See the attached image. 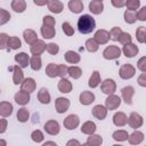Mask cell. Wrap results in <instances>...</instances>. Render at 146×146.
Returning <instances> with one entry per match:
<instances>
[{
    "label": "cell",
    "instance_id": "cell-57",
    "mask_svg": "<svg viewBox=\"0 0 146 146\" xmlns=\"http://www.w3.org/2000/svg\"><path fill=\"white\" fill-rule=\"evenodd\" d=\"M111 3L115 8H122L125 6V0H111Z\"/></svg>",
    "mask_w": 146,
    "mask_h": 146
},
{
    "label": "cell",
    "instance_id": "cell-43",
    "mask_svg": "<svg viewBox=\"0 0 146 146\" xmlns=\"http://www.w3.org/2000/svg\"><path fill=\"white\" fill-rule=\"evenodd\" d=\"M124 21H125V23H128V24H133V23L137 21L135 11L127 9V10L124 11Z\"/></svg>",
    "mask_w": 146,
    "mask_h": 146
},
{
    "label": "cell",
    "instance_id": "cell-31",
    "mask_svg": "<svg viewBox=\"0 0 146 146\" xmlns=\"http://www.w3.org/2000/svg\"><path fill=\"white\" fill-rule=\"evenodd\" d=\"M38 100L41 104H49L50 103V94L46 88H41L38 92Z\"/></svg>",
    "mask_w": 146,
    "mask_h": 146
},
{
    "label": "cell",
    "instance_id": "cell-25",
    "mask_svg": "<svg viewBox=\"0 0 146 146\" xmlns=\"http://www.w3.org/2000/svg\"><path fill=\"white\" fill-rule=\"evenodd\" d=\"M89 10L91 11V14L94 15H99L103 13L104 10V5L102 1H97V0H92L89 3Z\"/></svg>",
    "mask_w": 146,
    "mask_h": 146
},
{
    "label": "cell",
    "instance_id": "cell-63",
    "mask_svg": "<svg viewBox=\"0 0 146 146\" xmlns=\"http://www.w3.org/2000/svg\"><path fill=\"white\" fill-rule=\"evenodd\" d=\"M97 1H102V2H103V0H97Z\"/></svg>",
    "mask_w": 146,
    "mask_h": 146
},
{
    "label": "cell",
    "instance_id": "cell-39",
    "mask_svg": "<svg viewBox=\"0 0 146 146\" xmlns=\"http://www.w3.org/2000/svg\"><path fill=\"white\" fill-rule=\"evenodd\" d=\"M136 39L139 43H144L146 40V27L145 26H139L136 30Z\"/></svg>",
    "mask_w": 146,
    "mask_h": 146
},
{
    "label": "cell",
    "instance_id": "cell-12",
    "mask_svg": "<svg viewBox=\"0 0 146 146\" xmlns=\"http://www.w3.org/2000/svg\"><path fill=\"white\" fill-rule=\"evenodd\" d=\"M121 51L124 54L125 57H128V58H132V57H135V56L138 54L139 48H138V46H136V44H133L132 42H130V43L123 44V48H122Z\"/></svg>",
    "mask_w": 146,
    "mask_h": 146
},
{
    "label": "cell",
    "instance_id": "cell-52",
    "mask_svg": "<svg viewBox=\"0 0 146 146\" xmlns=\"http://www.w3.org/2000/svg\"><path fill=\"white\" fill-rule=\"evenodd\" d=\"M67 68H68V66H66L65 64L57 65V74H58V76L65 78L67 75Z\"/></svg>",
    "mask_w": 146,
    "mask_h": 146
},
{
    "label": "cell",
    "instance_id": "cell-11",
    "mask_svg": "<svg viewBox=\"0 0 146 146\" xmlns=\"http://www.w3.org/2000/svg\"><path fill=\"white\" fill-rule=\"evenodd\" d=\"M94 39L97 41L98 44H106L110 40V33H108V31H106L104 29H100V30L95 32Z\"/></svg>",
    "mask_w": 146,
    "mask_h": 146
},
{
    "label": "cell",
    "instance_id": "cell-1",
    "mask_svg": "<svg viewBox=\"0 0 146 146\" xmlns=\"http://www.w3.org/2000/svg\"><path fill=\"white\" fill-rule=\"evenodd\" d=\"M96 27V22L91 15H82L78 19V30L82 34H89L91 33Z\"/></svg>",
    "mask_w": 146,
    "mask_h": 146
},
{
    "label": "cell",
    "instance_id": "cell-38",
    "mask_svg": "<svg viewBox=\"0 0 146 146\" xmlns=\"http://www.w3.org/2000/svg\"><path fill=\"white\" fill-rule=\"evenodd\" d=\"M16 117H17V120H18L19 122H22V123L26 122V121L29 120V117H30V112H29V110L25 108V107L19 108L18 112H17V114H16Z\"/></svg>",
    "mask_w": 146,
    "mask_h": 146
},
{
    "label": "cell",
    "instance_id": "cell-53",
    "mask_svg": "<svg viewBox=\"0 0 146 146\" xmlns=\"http://www.w3.org/2000/svg\"><path fill=\"white\" fill-rule=\"evenodd\" d=\"M42 22H43V25H44V26H51V27H54L55 24H56L55 18L51 17V16H48V15L42 18Z\"/></svg>",
    "mask_w": 146,
    "mask_h": 146
},
{
    "label": "cell",
    "instance_id": "cell-58",
    "mask_svg": "<svg viewBox=\"0 0 146 146\" xmlns=\"http://www.w3.org/2000/svg\"><path fill=\"white\" fill-rule=\"evenodd\" d=\"M7 125H8L7 120L6 119H0V133H3L7 130Z\"/></svg>",
    "mask_w": 146,
    "mask_h": 146
},
{
    "label": "cell",
    "instance_id": "cell-28",
    "mask_svg": "<svg viewBox=\"0 0 146 146\" xmlns=\"http://www.w3.org/2000/svg\"><path fill=\"white\" fill-rule=\"evenodd\" d=\"M23 36H24V40L26 43L29 44H32L35 40H38V34L35 31H33L32 29H26L24 32H23Z\"/></svg>",
    "mask_w": 146,
    "mask_h": 146
},
{
    "label": "cell",
    "instance_id": "cell-21",
    "mask_svg": "<svg viewBox=\"0 0 146 146\" xmlns=\"http://www.w3.org/2000/svg\"><path fill=\"white\" fill-rule=\"evenodd\" d=\"M13 105L9 102H0V116L2 117H8L13 113Z\"/></svg>",
    "mask_w": 146,
    "mask_h": 146
},
{
    "label": "cell",
    "instance_id": "cell-45",
    "mask_svg": "<svg viewBox=\"0 0 146 146\" xmlns=\"http://www.w3.org/2000/svg\"><path fill=\"white\" fill-rule=\"evenodd\" d=\"M11 16L9 14V11H7L3 8H0V25H5L6 23H8L10 21Z\"/></svg>",
    "mask_w": 146,
    "mask_h": 146
},
{
    "label": "cell",
    "instance_id": "cell-33",
    "mask_svg": "<svg viewBox=\"0 0 146 146\" xmlns=\"http://www.w3.org/2000/svg\"><path fill=\"white\" fill-rule=\"evenodd\" d=\"M102 144H103V138L99 135H95V133L89 135L86 141V145H89V146H99Z\"/></svg>",
    "mask_w": 146,
    "mask_h": 146
},
{
    "label": "cell",
    "instance_id": "cell-3",
    "mask_svg": "<svg viewBox=\"0 0 146 146\" xmlns=\"http://www.w3.org/2000/svg\"><path fill=\"white\" fill-rule=\"evenodd\" d=\"M119 74H120V78H121V79L128 80V79H131L132 76H135V74H136V68H135L131 64H123V65H121V67H120Z\"/></svg>",
    "mask_w": 146,
    "mask_h": 146
},
{
    "label": "cell",
    "instance_id": "cell-59",
    "mask_svg": "<svg viewBox=\"0 0 146 146\" xmlns=\"http://www.w3.org/2000/svg\"><path fill=\"white\" fill-rule=\"evenodd\" d=\"M48 1L49 0H33V2L36 5V6H44V5H47L48 3Z\"/></svg>",
    "mask_w": 146,
    "mask_h": 146
},
{
    "label": "cell",
    "instance_id": "cell-2",
    "mask_svg": "<svg viewBox=\"0 0 146 146\" xmlns=\"http://www.w3.org/2000/svg\"><path fill=\"white\" fill-rule=\"evenodd\" d=\"M121 49L117 46H108L104 49L103 51V57L107 60H112V59H117L121 56Z\"/></svg>",
    "mask_w": 146,
    "mask_h": 146
},
{
    "label": "cell",
    "instance_id": "cell-34",
    "mask_svg": "<svg viewBox=\"0 0 146 146\" xmlns=\"http://www.w3.org/2000/svg\"><path fill=\"white\" fill-rule=\"evenodd\" d=\"M30 66L33 71H39L42 66V62H41V57L40 55H33L30 58Z\"/></svg>",
    "mask_w": 146,
    "mask_h": 146
},
{
    "label": "cell",
    "instance_id": "cell-16",
    "mask_svg": "<svg viewBox=\"0 0 146 146\" xmlns=\"http://www.w3.org/2000/svg\"><path fill=\"white\" fill-rule=\"evenodd\" d=\"M15 62L21 68H25L30 65V57L26 52H18L15 55Z\"/></svg>",
    "mask_w": 146,
    "mask_h": 146
},
{
    "label": "cell",
    "instance_id": "cell-50",
    "mask_svg": "<svg viewBox=\"0 0 146 146\" xmlns=\"http://www.w3.org/2000/svg\"><path fill=\"white\" fill-rule=\"evenodd\" d=\"M121 32H122L121 27H117V26L113 27V29L108 32V33H110V39L113 40V41H117V38H119V35H120Z\"/></svg>",
    "mask_w": 146,
    "mask_h": 146
},
{
    "label": "cell",
    "instance_id": "cell-18",
    "mask_svg": "<svg viewBox=\"0 0 146 146\" xmlns=\"http://www.w3.org/2000/svg\"><path fill=\"white\" fill-rule=\"evenodd\" d=\"M92 115L96 117V119H98V120H104L105 117H106V115H107V108L104 106V105H96V106H94V108H92Z\"/></svg>",
    "mask_w": 146,
    "mask_h": 146
},
{
    "label": "cell",
    "instance_id": "cell-19",
    "mask_svg": "<svg viewBox=\"0 0 146 146\" xmlns=\"http://www.w3.org/2000/svg\"><path fill=\"white\" fill-rule=\"evenodd\" d=\"M128 122V116L123 112H116L113 115V123L116 127H123Z\"/></svg>",
    "mask_w": 146,
    "mask_h": 146
},
{
    "label": "cell",
    "instance_id": "cell-56",
    "mask_svg": "<svg viewBox=\"0 0 146 146\" xmlns=\"http://www.w3.org/2000/svg\"><path fill=\"white\" fill-rule=\"evenodd\" d=\"M137 82L139 83L140 87H146V73H145V72H143V73L138 76Z\"/></svg>",
    "mask_w": 146,
    "mask_h": 146
},
{
    "label": "cell",
    "instance_id": "cell-36",
    "mask_svg": "<svg viewBox=\"0 0 146 146\" xmlns=\"http://www.w3.org/2000/svg\"><path fill=\"white\" fill-rule=\"evenodd\" d=\"M67 75H70L72 79H79L81 75H82V70L79 67V66H75V65H72L67 68Z\"/></svg>",
    "mask_w": 146,
    "mask_h": 146
},
{
    "label": "cell",
    "instance_id": "cell-61",
    "mask_svg": "<svg viewBox=\"0 0 146 146\" xmlns=\"http://www.w3.org/2000/svg\"><path fill=\"white\" fill-rule=\"evenodd\" d=\"M46 145H54V146H56V143L55 141H46L43 144V146H46Z\"/></svg>",
    "mask_w": 146,
    "mask_h": 146
},
{
    "label": "cell",
    "instance_id": "cell-48",
    "mask_svg": "<svg viewBox=\"0 0 146 146\" xmlns=\"http://www.w3.org/2000/svg\"><path fill=\"white\" fill-rule=\"evenodd\" d=\"M62 30H63V32H64L67 36H72V35L74 34V29H73V26H72L68 22H64V23L62 24Z\"/></svg>",
    "mask_w": 146,
    "mask_h": 146
},
{
    "label": "cell",
    "instance_id": "cell-60",
    "mask_svg": "<svg viewBox=\"0 0 146 146\" xmlns=\"http://www.w3.org/2000/svg\"><path fill=\"white\" fill-rule=\"evenodd\" d=\"M66 145L67 146H71V145H80V141H78V140H75V139H71V140H68L67 143H66Z\"/></svg>",
    "mask_w": 146,
    "mask_h": 146
},
{
    "label": "cell",
    "instance_id": "cell-23",
    "mask_svg": "<svg viewBox=\"0 0 146 146\" xmlns=\"http://www.w3.org/2000/svg\"><path fill=\"white\" fill-rule=\"evenodd\" d=\"M23 80H24V73H23L22 68L18 65H15L13 67V82H14V84H21Z\"/></svg>",
    "mask_w": 146,
    "mask_h": 146
},
{
    "label": "cell",
    "instance_id": "cell-54",
    "mask_svg": "<svg viewBox=\"0 0 146 146\" xmlns=\"http://www.w3.org/2000/svg\"><path fill=\"white\" fill-rule=\"evenodd\" d=\"M136 18L139 19V21H141V22H145V21H146V7H145V6L141 7V8L137 11Z\"/></svg>",
    "mask_w": 146,
    "mask_h": 146
},
{
    "label": "cell",
    "instance_id": "cell-5",
    "mask_svg": "<svg viewBox=\"0 0 146 146\" xmlns=\"http://www.w3.org/2000/svg\"><path fill=\"white\" fill-rule=\"evenodd\" d=\"M121 105V98L114 94L108 95V97L105 99V107L107 111H114Z\"/></svg>",
    "mask_w": 146,
    "mask_h": 146
},
{
    "label": "cell",
    "instance_id": "cell-20",
    "mask_svg": "<svg viewBox=\"0 0 146 146\" xmlns=\"http://www.w3.org/2000/svg\"><path fill=\"white\" fill-rule=\"evenodd\" d=\"M48 9L54 14H60L64 9V5L59 0H50L48 1Z\"/></svg>",
    "mask_w": 146,
    "mask_h": 146
},
{
    "label": "cell",
    "instance_id": "cell-49",
    "mask_svg": "<svg viewBox=\"0 0 146 146\" xmlns=\"http://www.w3.org/2000/svg\"><path fill=\"white\" fill-rule=\"evenodd\" d=\"M46 50L50 54V55H57L58 51H59V46L57 43H54V42H50L48 44H46Z\"/></svg>",
    "mask_w": 146,
    "mask_h": 146
},
{
    "label": "cell",
    "instance_id": "cell-15",
    "mask_svg": "<svg viewBox=\"0 0 146 146\" xmlns=\"http://www.w3.org/2000/svg\"><path fill=\"white\" fill-rule=\"evenodd\" d=\"M30 50H31L32 55H41L46 50V43L43 42V40H39L38 39L31 44Z\"/></svg>",
    "mask_w": 146,
    "mask_h": 146
},
{
    "label": "cell",
    "instance_id": "cell-6",
    "mask_svg": "<svg viewBox=\"0 0 146 146\" xmlns=\"http://www.w3.org/2000/svg\"><path fill=\"white\" fill-rule=\"evenodd\" d=\"M127 123L129 124L130 128H132V129H137V128H140V127L143 125V123H144V119H143V116H141L140 114H138L137 112H132V113L129 115V117H128V122H127Z\"/></svg>",
    "mask_w": 146,
    "mask_h": 146
},
{
    "label": "cell",
    "instance_id": "cell-64",
    "mask_svg": "<svg viewBox=\"0 0 146 146\" xmlns=\"http://www.w3.org/2000/svg\"><path fill=\"white\" fill-rule=\"evenodd\" d=\"M0 92H1V90H0Z\"/></svg>",
    "mask_w": 146,
    "mask_h": 146
},
{
    "label": "cell",
    "instance_id": "cell-46",
    "mask_svg": "<svg viewBox=\"0 0 146 146\" xmlns=\"http://www.w3.org/2000/svg\"><path fill=\"white\" fill-rule=\"evenodd\" d=\"M31 138H32V140H33L34 143H42L44 136H43V133H42L41 130L36 129V130H34V131L31 133Z\"/></svg>",
    "mask_w": 146,
    "mask_h": 146
},
{
    "label": "cell",
    "instance_id": "cell-35",
    "mask_svg": "<svg viewBox=\"0 0 146 146\" xmlns=\"http://www.w3.org/2000/svg\"><path fill=\"white\" fill-rule=\"evenodd\" d=\"M40 31H41V34H42V36L44 39H51L56 34V30L54 27H51V26H44V25H42V27H41Z\"/></svg>",
    "mask_w": 146,
    "mask_h": 146
},
{
    "label": "cell",
    "instance_id": "cell-17",
    "mask_svg": "<svg viewBox=\"0 0 146 146\" xmlns=\"http://www.w3.org/2000/svg\"><path fill=\"white\" fill-rule=\"evenodd\" d=\"M95 95H94V92H91V91H87V90H84V91H82L81 94H80V97H79V100H80V103L82 104V105H90L91 103H94L95 102Z\"/></svg>",
    "mask_w": 146,
    "mask_h": 146
},
{
    "label": "cell",
    "instance_id": "cell-44",
    "mask_svg": "<svg viewBox=\"0 0 146 146\" xmlns=\"http://www.w3.org/2000/svg\"><path fill=\"white\" fill-rule=\"evenodd\" d=\"M131 40H132V38H131L130 33H128V32H123V31L120 33V35H119V38H117V41H119L121 44L130 43Z\"/></svg>",
    "mask_w": 146,
    "mask_h": 146
},
{
    "label": "cell",
    "instance_id": "cell-7",
    "mask_svg": "<svg viewBox=\"0 0 146 146\" xmlns=\"http://www.w3.org/2000/svg\"><path fill=\"white\" fill-rule=\"evenodd\" d=\"M44 131L48 133V135H51V136H56L59 133V130H60V127H59V123L56 121V120H49L44 123Z\"/></svg>",
    "mask_w": 146,
    "mask_h": 146
},
{
    "label": "cell",
    "instance_id": "cell-32",
    "mask_svg": "<svg viewBox=\"0 0 146 146\" xmlns=\"http://www.w3.org/2000/svg\"><path fill=\"white\" fill-rule=\"evenodd\" d=\"M11 9L15 13H23L26 9V1L25 0H13L11 1Z\"/></svg>",
    "mask_w": 146,
    "mask_h": 146
},
{
    "label": "cell",
    "instance_id": "cell-10",
    "mask_svg": "<svg viewBox=\"0 0 146 146\" xmlns=\"http://www.w3.org/2000/svg\"><path fill=\"white\" fill-rule=\"evenodd\" d=\"M135 95V88L131 86H127L121 89V96L125 104L131 105L132 104V97Z\"/></svg>",
    "mask_w": 146,
    "mask_h": 146
},
{
    "label": "cell",
    "instance_id": "cell-13",
    "mask_svg": "<svg viewBox=\"0 0 146 146\" xmlns=\"http://www.w3.org/2000/svg\"><path fill=\"white\" fill-rule=\"evenodd\" d=\"M14 99H15V102H16L18 105L24 106V105H26V104L30 102V99H31L30 92H26V91H24V90L21 89L19 91H17V92L15 94Z\"/></svg>",
    "mask_w": 146,
    "mask_h": 146
},
{
    "label": "cell",
    "instance_id": "cell-51",
    "mask_svg": "<svg viewBox=\"0 0 146 146\" xmlns=\"http://www.w3.org/2000/svg\"><path fill=\"white\" fill-rule=\"evenodd\" d=\"M8 38L7 33H0V50H3L8 47Z\"/></svg>",
    "mask_w": 146,
    "mask_h": 146
},
{
    "label": "cell",
    "instance_id": "cell-42",
    "mask_svg": "<svg viewBox=\"0 0 146 146\" xmlns=\"http://www.w3.org/2000/svg\"><path fill=\"white\" fill-rule=\"evenodd\" d=\"M46 74H47V76H49L51 79L58 76V74H57V65L54 64V63L48 64L47 67H46Z\"/></svg>",
    "mask_w": 146,
    "mask_h": 146
},
{
    "label": "cell",
    "instance_id": "cell-22",
    "mask_svg": "<svg viewBox=\"0 0 146 146\" xmlns=\"http://www.w3.org/2000/svg\"><path fill=\"white\" fill-rule=\"evenodd\" d=\"M67 7L73 14H80L84 8L81 0H70L67 3Z\"/></svg>",
    "mask_w": 146,
    "mask_h": 146
},
{
    "label": "cell",
    "instance_id": "cell-29",
    "mask_svg": "<svg viewBox=\"0 0 146 146\" xmlns=\"http://www.w3.org/2000/svg\"><path fill=\"white\" fill-rule=\"evenodd\" d=\"M96 129H97L96 123L92 122V121H86V122L81 125V132H82V133H86V135L95 133Z\"/></svg>",
    "mask_w": 146,
    "mask_h": 146
},
{
    "label": "cell",
    "instance_id": "cell-14",
    "mask_svg": "<svg viewBox=\"0 0 146 146\" xmlns=\"http://www.w3.org/2000/svg\"><path fill=\"white\" fill-rule=\"evenodd\" d=\"M36 88V83H35V80L33 78H26L22 81L21 83V89L26 91V92H33Z\"/></svg>",
    "mask_w": 146,
    "mask_h": 146
},
{
    "label": "cell",
    "instance_id": "cell-62",
    "mask_svg": "<svg viewBox=\"0 0 146 146\" xmlns=\"http://www.w3.org/2000/svg\"><path fill=\"white\" fill-rule=\"evenodd\" d=\"M0 145L6 146V145H7V141H6V140H3V139H0Z\"/></svg>",
    "mask_w": 146,
    "mask_h": 146
},
{
    "label": "cell",
    "instance_id": "cell-40",
    "mask_svg": "<svg viewBox=\"0 0 146 146\" xmlns=\"http://www.w3.org/2000/svg\"><path fill=\"white\" fill-rule=\"evenodd\" d=\"M22 47V42L17 36H9L8 38V48L9 49H18Z\"/></svg>",
    "mask_w": 146,
    "mask_h": 146
},
{
    "label": "cell",
    "instance_id": "cell-41",
    "mask_svg": "<svg viewBox=\"0 0 146 146\" xmlns=\"http://www.w3.org/2000/svg\"><path fill=\"white\" fill-rule=\"evenodd\" d=\"M86 49L89 51V52H96L99 48V44L97 43V41L95 39H88L86 41Z\"/></svg>",
    "mask_w": 146,
    "mask_h": 146
},
{
    "label": "cell",
    "instance_id": "cell-24",
    "mask_svg": "<svg viewBox=\"0 0 146 146\" xmlns=\"http://www.w3.org/2000/svg\"><path fill=\"white\" fill-rule=\"evenodd\" d=\"M144 133L141 132V131H133L131 135H129V137H128V140H129V143L131 144V145H139L140 143H143V140H144Z\"/></svg>",
    "mask_w": 146,
    "mask_h": 146
},
{
    "label": "cell",
    "instance_id": "cell-37",
    "mask_svg": "<svg viewBox=\"0 0 146 146\" xmlns=\"http://www.w3.org/2000/svg\"><path fill=\"white\" fill-rule=\"evenodd\" d=\"M112 137L115 141H125V140H128L129 135H128V131H125V130H116L113 132Z\"/></svg>",
    "mask_w": 146,
    "mask_h": 146
},
{
    "label": "cell",
    "instance_id": "cell-30",
    "mask_svg": "<svg viewBox=\"0 0 146 146\" xmlns=\"http://www.w3.org/2000/svg\"><path fill=\"white\" fill-rule=\"evenodd\" d=\"M100 82H102V80H100V73L98 71H94L91 73V76L89 78V82H88L89 87L90 88H97L100 84Z\"/></svg>",
    "mask_w": 146,
    "mask_h": 146
},
{
    "label": "cell",
    "instance_id": "cell-55",
    "mask_svg": "<svg viewBox=\"0 0 146 146\" xmlns=\"http://www.w3.org/2000/svg\"><path fill=\"white\" fill-rule=\"evenodd\" d=\"M137 67L141 71V72H146V57L143 56L138 62H137Z\"/></svg>",
    "mask_w": 146,
    "mask_h": 146
},
{
    "label": "cell",
    "instance_id": "cell-47",
    "mask_svg": "<svg viewBox=\"0 0 146 146\" xmlns=\"http://www.w3.org/2000/svg\"><path fill=\"white\" fill-rule=\"evenodd\" d=\"M125 6L128 10H137L140 7V0H125Z\"/></svg>",
    "mask_w": 146,
    "mask_h": 146
},
{
    "label": "cell",
    "instance_id": "cell-4",
    "mask_svg": "<svg viewBox=\"0 0 146 146\" xmlns=\"http://www.w3.org/2000/svg\"><path fill=\"white\" fill-rule=\"evenodd\" d=\"M100 89L105 95H112L116 91V83L113 79H106L100 83Z\"/></svg>",
    "mask_w": 146,
    "mask_h": 146
},
{
    "label": "cell",
    "instance_id": "cell-27",
    "mask_svg": "<svg viewBox=\"0 0 146 146\" xmlns=\"http://www.w3.org/2000/svg\"><path fill=\"white\" fill-rule=\"evenodd\" d=\"M58 90L63 94H68L71 92L72 90V82H70V80L65 79V78H62L58 82Z\"/></svg>",
    "mask_w": 146,
    "mask_h": 146
},
{
    "label": "cell",
    "instance_id": "cell-9",
    "mask_svg": "<svg viewBox=\"0 0 146 146\" xmlns=\"http://www.w3.org/2000/svg\"><path fill=\"white\" fill-rule=\"evenodd\" d=\"M70 107V100L65 97H58L55 102V108H56V112L62 114V113H65Z\"/></svg>",
    "mask_w": 146,
    "mask_h": 146
},
{
    "label": "cell",
    "instance_id": "cell-26",
    "mask_svg": "<svg viewBox=\"0 0 146 146\" xmlns=\"http://www.w3.org/2000/svg\"><path fill=\"white\" fill-rule=\"evenodd\" d=\"M64 57H65V60L67 63H70V64H78L81 60L80 55L76 51H73V50H67L65 52Z\"/></svg>",
    "mask_w": 146,
    "mask_h": 146
},
{
    "label": "cell",
    "instance_id": "cell-8",
    "mask_svg": "<svg viewBox=\"0 0 146 146\" xmlns=\"http://www.w3.org/2000/svg\"><path fill=\"white\" fill-rule=\"evenodd\" d=\"M63 124L67 130H74L80 124V119L76 114H70L68 116H66Z\"/></svg>",
    "mask_w": 146,
    "mask_h": 146
}]
</instances>
